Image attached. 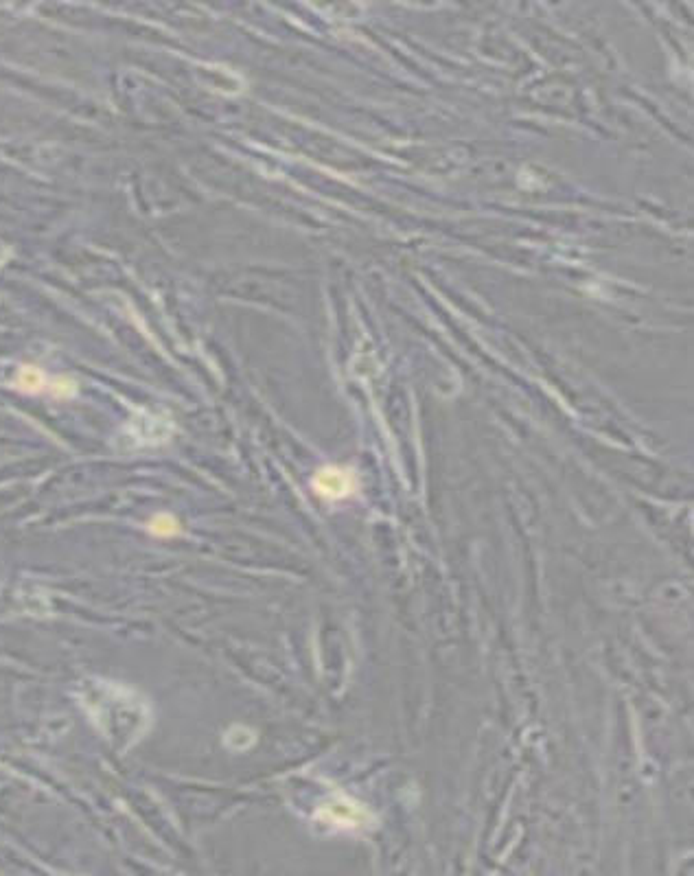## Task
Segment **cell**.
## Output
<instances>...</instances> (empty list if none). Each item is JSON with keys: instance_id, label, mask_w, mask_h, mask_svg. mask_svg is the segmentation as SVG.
I'll use <instances>...</instances> for the list:
<instances>
[{"instance_id": "3957f363", "label": "cell", "mask_w": 694, "mask_h": 876, "mask_svg": "<svg viewBox=\"0 0 694 876\" xmlns=\"http://www.w3.org/2000/svg\"><path fill=\"white\" fill-rule=\"evenodd\" d=\"M311 484H314L316 495H320V498H325L329 502H335V500L349 498V495L355 493L357 478L351 469L325 467V469L318 471Z\"/></svg>"}, {"instance_id": "6da1fadb", "label": "cell", "mask_w": 694, "mask_h": 876, "mask_svg": "<svg viewBox=\"0 0 694 876\" xmlns=\"http://www.w3.org/2000/svg\"><path fill=\"white\" fill-rule=\"evenodd\" d=\"M14 386L27 395H51L57 399H68L77 393V384L66 377H49L38 366H22Z\"/></svg>"}, {"instance_id": "7a4b0ae2", "label": "cell", "mask_w": 694, "mask_h": 876, "mask_svg": "<svg viewBox=\"0 0 694 876\" xmlns=\"http://www.w3.org/2000/svg\"><path fill=\"white\" fill-rule=\"evenodd\" d=\"M318 820L333 828H344V831H355L370 822V813L362 804H357L349 798H333L318 809Z\"/></svg>"}, {"instance_id": "277c9868", "label": "cell", "mask_w": 694, "mask_h": 876, "mask_svg": "<svg viewBox=\"0 0 694 876\" xmlns=\"http://www.w3.org/2000/svg\"><path fill=\"white\" fill-rule=\"evenodd\" d=\"M149 533L156 535V537H163V539L176 537L180 533V524H178L176 517H171L167 513L156 515L154 520L149 522Z\"/></svg>"}]
</instances>
